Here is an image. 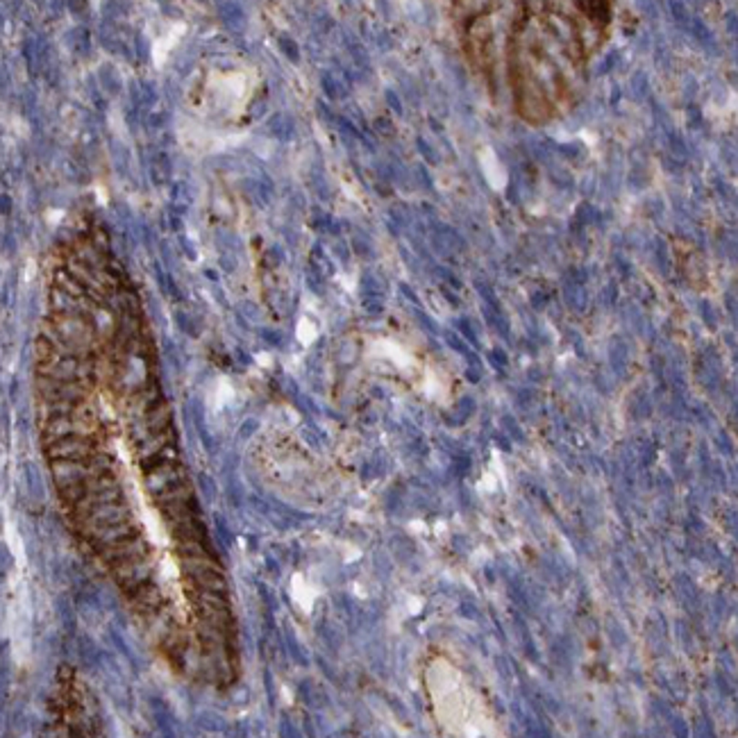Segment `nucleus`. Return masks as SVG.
I'll return each instance as SVG.
<instances>
[{"label": "nucleus", "instance_id": "f257e3e1", "mask_svg": "<svg viewBox=\"0 0 738 738\" xmlns=\"http://www.w3.org/2000/svg\"><path fill=\"white\" fill-rule=\"evenodd\" d=\"M504 36L507 78L518 111L534 123L573 100L588 57L609 26V5H521Z\"/></svg>", "mask_w": 738, "mask_h": 738}]
</instances>
